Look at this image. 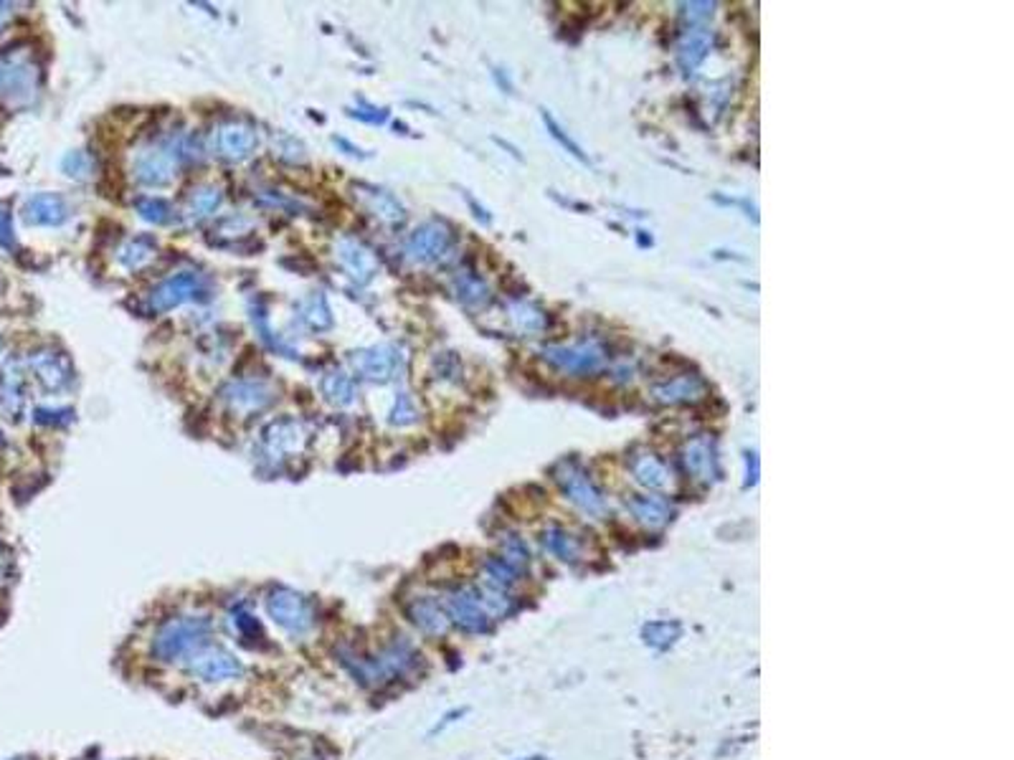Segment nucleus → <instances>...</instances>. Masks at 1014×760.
<instances>
[{
	"label": "nucleus",
	"instance_id": "2",
	"mask_svg": "<svg viewBox=\"0 0 1014 760\" xmlns=\"http://www.w3.org/2000/svg\"><path fill=\"white\" fill-rule=\"evenodd\" d=\"M342 665L353 672V677L363 685H383L389 679L403 677L416 665V649L406 639L389 644L373 659H355L350 654H340Z\"/></svg>",
	"mask_w": 1014,
	"mask_h": 760
},
{
	"label": "nucleus",
	"instance_id": "18",
	"mask_svg": "<svg viewBox=\"0 0 1014 760\" xmlns=\"http://www.w3.org/2000/svg\"><path fill=\"white\" fill-rule=\"evenodd\" d=\"M355 198L366 205L368 214L378 218L380 224H386V226H399L403 218H406L403 205L399 203L396 195H390L389 190L360 183V185H355Z\"/></svg>",
	"mask_w": 1014,
	"mask_h": 760
},
{
	"label": "nucleus",
	"instance_id": "52",
	"mask_svg": "<svg viewBox=\"0 0 1014 760\" xmlns=\"http://www.w3.org/2000/svg\"><path fill=\"white\" fill-rule=\"evenodd\" d=\"M522 760H545V758H522Z\"/></svg>",
	"mask_w": 1014,
	"mask_h": 760
},
{
	"label": "nucleus",
	"instance_id": "15",
	"mask_svg": "<svg viewBox=\"0 0 1014 760\" xmlns=\"http://www.w3.org/2000/svg\"><path fill=\"white\" fill-rule=\"evenodd\" d=\"M335 256H338L342 269L350 274V279H355L358 285H368L378 274L376 254L355 238H340L338 246H335Z\"/></svg>",
	"mask_w": 1014,
	"mask_h": 760
},
{
	"label": "nucleus",
	"instance_id": "5",
	"mask_svg": "<svg viewBox=\"0 0 1014 760\" xmlns=\"http://www.w3.org/2000/svg\"><path fill=\"white\" fill-rule=\"evenodd\" d=\"M542 360L563 373L581 375V373H596L602 368L606 353L596 340H586L578 345H548L542 347Z\"/></svg>",
	"mask_w": 1014,
	"mask_h": 760
},
{
	"label": "nucleus",
	"instance_id": "40",
	"mask_svg": "<svg viewBox=\"0 0 1014 760\" xmlns=\"http://www.w3.org/2000/svg\"><path fill=\"white\" fill-rule=\"evenodd\" d=\"M512 320L518 325V330L522 333H538L545 327V315L541 309H535L532 305H515L512 307Z\"/></svg>",
	"mask_w": 1014,
	"mask_h": 760
},
{
	"label": "nucleus",
	"instance_id": "48",
	"mask_svg": "<svg viewBox=\"0 0 1014 760\" xmlns=\"http://www.w3.org/2000/svg\"><path fill=\"white\" fill-rule=\"evenodd\" d=\"M748 459V479H745V485H755V479H758V456H755V452L745 454Z\"/></svg>",
	"mask_w": 1014,
	"mask_h": 760
},
{
	"label": "nucleus",
	"instance_id": "36",
	"mask_svg": "<svg viewBox=\"0 0 1014 760\" xmlns=\"http://www.w3.org/2000/svg\"><path fill=\"white\" fill-rule=\"evenodd\" d=\"M474 594H477V598H480V604H482L484 614L490 618H500V616H507L510 611H512V598L507 595V591H497V588H490V585H482V588H474Z\"/></svg>",
	"mask_w": 1014,
	"mask_h": 760
},
{
	"label": "nucleus",
	"instance_id": "28",
	"mask_svg": "<svg viewBox=\"0 0 1014 760\" xmlns=\"http://www.w3.org/2000/svg\"><path fill=\"white\" fill-rule=\"evenodd\" d=\"M322 395L330 401L332 405H350L355 401V383L350 375H345L342 370H330L325 373V378L319 383Z\"/></svg>",
	"mask_w": 1014,
	"mask_h": 760
},
{
	"label": "nucleus",
	"instance_id": "11",
	"mask_svg": "<svg viewBox=\"0 0 1014 760\" xmlns=\"http://www.w3.org/2000/svg\"><path fill=\"white\" fill-rule=\"evenodd\" d=\"M447 616L451 624H457L460 629L470 631V634H484L490 629V621L492 618L484 614L480 598L474 594V588H457L447 595Z\"/></svg>",
	"mask_w": 1014,
	"mask_h": 760
},
{
	"label": "nucleus",
	"instance_id": "46",
	"mask_svg": "<svg viewBox=\"0 0 1014 760\" xmlns=\"http://www.w3.org/2000/svg\"><path fill=\"white\" fill-rule=\"evenodd\" d=\"M13 226H11V215H8V211H3L0 208V246H13Z\"/></svg>",
	"mask_w": 1014,
	"mask_h": 760
},
{
	"label": "nucleus",
	"instance_id": "30",
	"mask_svg": "<svg viewBox=\"0 0 1014 760\" xmlns=\"http://www.w3.org/2000/svg\"><path fill=\"white\" fill-rule=\"evenodd\" d=\"M454 289H457V297L467 305V307H484L490 302V286L484 279H480L472 272H461L454 279Z\"/></svg>",
	"mask_w": 1014,
	"mask_h": 760
},
{
	"label": "nucleus",
	"instance_id": "21",
	"mask_svg": "<svg viewBox=\"0 0 1014 760\" xmlns=\"http://www.w3.org/2000/svg\"><path fill=\"white\" fill-rule=\"evenodd\" d=\"M406 616L411 618L413 626H419L424 634H431V636L444 634L449 629V624H451L447 616V608L441 606L437 598H431V595L413 598L411 604L406 606Z\"/></svg>",
	"mask_w": 1014,
	"mask_h": 760
},
{
	"label": "nucleus",
	"instance_id": "47",
	"mask_svg": "<svg viewBox=\"0 0 1014 760\" xmlns=\"http://www.w3.org/2000/svg\"><path fill=\"white\" fill-rule=\"evenodd\" d=\"M464 713H467V710H451V713L444 715V717H441V723H437L434 727H431V735H437V733H441L444 727H449L451 723H457V717H461Z\"/></svg>",
	"mask_w": 1014,
	"mask_h": 760
},
{
	"label": "nucleus",
	"instance_id": "37",
	"mask_svg": "<svg viewBox=\"0 0 1014 760\" xmlns=\"http://www.w3.org/2000/svg\"><path fill=\"white\" fill-rule=\"evenodd\" d=\"M135 208H137V214H140L147 224H155V226L170 224V218H173V208H170V203L163 201V198H153V195L137 198V201H135Z\"/></svg>",
	"mask_w": 1014,
	"mask_h": 760
},
{
	"label": "nucleus",
	"instance_id": "50",
	"mask_svg": "<svg viewBox=\"0 0 1014 760\" xmlns=\"http://www.w3.org/2000/svg\"><path fill=\"white\" fill-rule=\"evenodd\" d=\"M8 563H11V560H8V550H5V545L0 543V575L8 570Z\"/></svg>",
	"mask_w": 1014,
	"mask_h": 760
},
{
	"label": "nucleus",
	"instance_id": "44",
	"mask_svg": "<svg viewBox=\"0 0 1014 760\" xmlns=\"http://www.w3.org/2000/svg\"><path fill=\"white\" fill-rule=\"evenodd\" d=\"M71 418H74V414H71L69 408H38L35 411V421L38 424H56V426H64V424H69Z\"/></svg>",
	"mask_w": 1014,
	"mask_h": 760
},
{
	"label": "nucleus",
	"instance_id": "43",
	"mask_svg": "<svg viewBox=\"0 0 1014 760\" xmlns=\"http://www.w3.org/2000/svg\"><path fill=\"white\" fill-rule=\"evenodd\" d=\"M713 8H715V3H687L684 18L690 25H708V21L713 18Z\"/></svg>",
	"mask_w": 1014,
	"mask_h": 760
},
{
	"label": "nucleus",
	"instance_id": "27",
	"mask_svg": "<svg viewBox=\"0 0 1014 760\" xmlns=\"http://www.w3.org/2000/svg\"><path fill=\"white\" fill-rule=\"evenodd\" d=\"M155 251H157V244H155L153 236L132 238V241H127V244L117 251V262L122 264V266L132 269V272H137V269H142V266H147V264L153 262Z\"/></svg>",
	"mask_w": 1014,
	"mask_h": 760
},
{
	"label": "nucleus",
	"instance_id": "9",
	"mask_svg": "<svg viewBox=\"0 0 1014 760\" xmlns=\"http://www.w3.org/2000/svg\"><path fill=\"white\" fill-rule=\"evenodd\" d=\"M206 295L203 289V279L198 274L193 272H180L173 274L163 279L160 285L155 286L153 295H150V309L153 312H170V309L186 305L190 299L201 297Z\"/></svg>",
	"mask_w": 1014,
	"mask_h": 760
},
{
	"label": "nucleus",
	"instance_id": "42",
	"mask_svg": "<svg viewBox=\"0 0 1014 760\" xmlns=\"http://www.w3.org/2000/svg\"><path fill=\"white\" fill-rule=\"evenodd\" d=\"M234 626H237V631L244 636V639H257V636L264 639L259 621L251 616V614H247V611H241V608L234 614Z\"/></svg>",
	"mask_w": 1014,
	"mask_h": 760
},
{
	"label": "nucleus",
	"instance_id": "25",
	"mask_svg": "<svg viewBox=\"0 0 1014 760\" xmlns=\"http://www.w3.org/2000/svg\"><path fill=\"white\" fill-rule=\"evenodd\" d=\"M626 507L632 510L639 523L647 525L652 530H660L673 520V505L657 495H637V497L626 499Z\"/></svg>",
	"mask_w": 1014,
	"mask_h": 760
},
{
	"label": "nucleus",
	"instance_id": "45",
	"mask_svg": "<svg viewBox=\"0 0 1014 760\" xmlns=\"http://www.w3.org/2000/svg\"><path fill=\"white\" fill-rule=\"evenodd\" d=\"M350 117L363 119V122H370V125H383L389 119V112L386 109L370 107V105H360L358 109H350Z\"/></svg>",
	"mask_w": 1014,
	"mask_h": 760
},
{
	"label": "nucleus",
	"instance_id": "31",
	"mask_svg": "<svg viewBox=\"0 0 1014 760\" xmlns=\"http://www.w3.org/2000/svg\"><path fill=\"white\" fill-rule=\"evenodd\" d=\"M683 636V626L677 621H649L642 629V639L652 649H670Z\"/></svg>",
	"mask_w": 1014,
	"mask_h": 760
},
{
	"label": "nucleus",
	"instance_id": "41",
	"mask_svg": "<svg viewBox=\"0 0 1014 760\" xmlns=\"http://www.w3.org/2000/svg\"><path fill=\"white\" fill-rule=\"evenodd\" d=\"M389 421L393 424V426H409V424H416V421H419V408H416V404H413V398L409 395V393H399L396 404H393V408H390Z\"/></svg>",
	"mask_w": 1014,
	"mask_h": 760
},
{
	"label": "nucleus",
	"instance_id": "14",
	"mask_svg": "<svg viewBox=\"0 0 1014 760\" xmlns=\"http://www.w3.org/2000/svg\"><path fill=\"white\" fill-rule=\"evenodd\" d=\"M31 370L46 391H64L74 380V365L61 350H38L31 357Z\"/></svg>",
	"mask_w": 1014,
	"mask_h": 760
},
{
	"label": "nucleus",
	"instance_id": "39",
	"mask_svg": "<svg viewBox=\"0 0 1014 760\" xmlns=\"http://www.w3.org/2000/svg\"><path fill=\"white\" fill-rule=\"evenodd\" d=\"M61 170L66 173V175H71V178H89L92 175V170H95V160H92V155L84 153V150H74V153H69L64 160H61Z\"/></svg>",
	"mask_w": 1014,
	"mask_h": 760
},
{
	"label": "nucleus",
	"instance_id": "34",
	"mask_svg": "<svg viewBox=\"0 0 1014 760\" xmlns=\"http://www.w3.org/2000/svg\"><path fill=\"white\" fill-rule=\"evenodd\" d=\"M484 585H490V588H497V591H507V588H512L515 583H518V570L512 568L510 563H505V560L500 558H487L484 560Z\"/></svg>",
	"mask_w": 1014,
	"mask_h": 760
},
{
	"label": "nucleus",
	"instance_id": "26",
	"mask_svg": "<svg viewBox=\"0 0 1014 760\" xmlns=\"http://www.w3.org/2000/svg\"><path fill=\"white\" fill-rule=\"evenodd\" d=\"M632 475L647 489H664L670 485V472L654 454H637L632 459Z\"/></svg>",
	"mask_w": 1014,
	"mask_h": 760
},
{
	"label": "nucleus",
	"instance_id": "8",
	"mask_svg": "<svg viewBox=\"0 0 1014 760\" xmlns=\"http://www.w3.org/2000/svg\"><path fill=\"white\" fill-rule=\"evenodd\" d=\"M451 228L441 221H426L419 228H413V234L406 241V256L416 264H431L439 262L449 249H451Z\"/></svg>",
	"mask_w": 1014,
	"mask_h": 760
},
{
	"label": "nucleus",
	"instance_id": "1",
	"mask_svg": "<svg viewBox=\"0 0 1014 760\" xmlns=\"http://www.w3.org/2000/svg\"><path fill=\"white\" fill-rule=\"evenodd\" d=\"M211 644V621L206 616L166 618L153 636V656L157 662H186L188 656Z\"/></svg>",
	"mask_w": 1014,
	"mask_h": 760
},
{
	"label": "nucleus",
	"instance_id": "7",
	"mask_svg": "<svg viewBox=\"0 0 1014 760\" xmlns=\"http://www.w3.org/2000/svg\"><path fill=\"white\" fill-rule=\"evenodd\" d=\"M176 165L177 155L173 150L170 140H167L163 145L142 147L140 153L135 155V160H132V175H135L137 183L147 185V188H163L176 175Z\"/></svg>",
	"mask_w": 1014,
	"mask_h": 760
},
{
	"label": "nucleus",
	"instance_id": "19",
	"mask_svg": "<svg viewBox=\"0 0 1014 760\" xmlns=\"http://www.w3.org/2000/svg\"><path fill=\"white\" fill-rule=\"evenodd\" d=\"M652 395H654L660 404H670V405L695 404V401H700V398L708 395V383L700 378V375H690V373H687V375L667 380V383H662V385H654V388H652Z\"/></svg>",
	"mask_w": 1014,
	"mask_h": 760
},
{
	"label": "nucleus",
	"instance_id": "51",
	"mask_svg": "<svg viewBox=\"0 0 1014 760\" xmlns=\"http://www.w3.org/2000/svg\"><path fill=\"white\" fill-rule=\"evenodd\" d=\"M8 8H11V5H5V3H0V25L5 24V18H8V13H11V11H8Z\"/></svg>",
	"mask_w": 1014,
	"mask_h": 760
},
{
	"label": "nucleus",
	"instance_id": "3",
	"mask_svg": "<svg viewBox=\"0 0 1014 760\" xmlns=\"http://www.w3.org/2000/svg\"><path fill=\"white\" fill-rule=\"evenodd\" d=\"M267 614L269 618L292 636H305L307 631L312 629L315 618H312V606L305 595L297 594L292 588H271L267 595Z\"/></svg>",
	"mask_w": 1014,
	"mask_h": 760
},
{
	"label": "nucleus",
	"instance_id": "13",
	"mask_svg": "<svg viewBox=\"0 0 1014 760\" xmlns=\"http://www.w3.org/2000/svg\"><path fill=\"white\" fill-rule=\"evenodd\" d=\"M35 66L21 59H0V96L28 102L35 95Z\"/></svg>",
	"mask_w": 1014,
	"mask_h": 760
},
{
	"label": "nucleus",
	"instance_id": "49",
	"mask_svg": "<svg viewBox=\"0 0 1014 760\" xmlns=\"http://www.w3.org/2000/svg\"><path fill=\"white\" fill-rule=\"evenodd\" d=\"M464 198H467V203H470V205H472L474 215H477V218H480V221H482V224H490V221H492V215L487 214V211H484L482 205H477V201H474L472 195H464Z\"/></svg>",
	"mask_w": 1014,
	"mask_h": 760
},
{
	"label": "nucleus",
	"instance_id": "32",
	"mask_svg": "<svg viewBox=\"0 0 1014 760\" xmlns=\"http://www.w3.org/2000/svg\"><path fill=\"white\" fill-rule=\"evenodd\" d=\"M221 201H224V195L216 185H198L188 198V218L190 221H201L206 215L216 214Z\"/></svg>",
	"mask_w": 1014,
	"mask_h": 760
},
{
	"label": "nucleus",
	"instance_id": "20",
	"mask_svg": "<svg viewBox=\"0 0 1014 760\" xmlns=\"http://www.w3.org/2000/svg\"><path fill=\"white\" fill-rule=\"evenodd\" d=\"M710 46H713V31L708 25H687L683 38H680V46H677L680 69L684 74L695 72L697 66L703 64V59L708 56Z\"/></svg>",
	"mask_w": 1014,
	"mask_h": 760
},
{
	"label": "nucleus",
	"instance_id": "29",
	"mask_svg": "<svg viewBox=\"0 0 1014 760\" xmlns=\"http://www.w3.org/2000/svg\"><path fill=\"white\" fill-rule=\"evenodd\" d=\"M297 309H299V317H302L312 330H328V327H332L330 305H328V299H325L322 292H312L309 297H305L299 305H297Z\"/></svg>",
	"mask_w": 1014,
	"mask_h": 760
},
{
	"label": "nucleus",
	"instance_id": "4",
	"mask_svg": "<svg viewBox=\"0 0 1014 760\" xmlns=\"http://www.w3.org/2000/svg\"><path fill=\"white\" fill-rule=\"evenodd\" d=\"M553 475L555 482L563 489V495L576 505L578 510H583L591 517H603L606 515L603 495L596 489V485L591 482V476L576 462L563 459L561 464H555Z\"/></svg>",
	"mask_w": 1014,
	"mask_h": 760
},
{
	"label": "nucleus",
	"instance_id": "35",
	"mask_svg": "<svg viewBox=\"0 0 1014 760\" xmlns=\"http://www.w3.org/2000/svg\"><path fill=\"white\" fill-rule=\"evenodd\" d=\"M541 117H542V125H545V130H548V135L553 137L555 143L561 145V147H563V150H566L571 157H576L578 163L589 165V155L583 153V150H581V145H578L576 140H573V137H571V135H568V132L563 130V127H561L558 122H555V117L551 115V112H548V109H541Z\"/></svg>",
	"mask_w": 1014,
	"mask_h": 760
},
{
	"label": "nucleus",
	"instance_id": "33",
	"mask_svg": "<svg viewBox=\"0 0 1014 760\" xmlns=\"http://www.w3.org/2000/svg\"><path fill=\"white\" fill-rule=\"evenodd\" d=\"M542 545L551 555H555L558 560H566V563L576 560L578 553H581L576 537L566 530H561V527H551L548 533L542 535Z\"/></svg>",
	"mask_w": 1014,
	"mask_h": 760
},
{
	"label": "nucleus",
	"instance_id": "38",
	"mask_svg": "<svg viewBox=\"0 0 1014 760\" xmlns=\"http://www.w3.org/2000/svg\"><path fill=\"white\" fill-rule=\"evenodd\" d=\"M500 558L510 563L518 573H522V570L528 568V563H531V550H528V545L520 540L518 535H507L505 540H502V555Z\"/></svg>",
	"mask_w": 1014,
	"mask_h": 760
},
{
	"label": "nucleus",
	"instance_id": "12",
	"mask_svg": "<svg viewBox=\"0 0 1014 760\" xmlns=\"http://www.w3.org/2000/svg\"><path fill=\"white\" fill-rule=\"evenodd\" d=\"M353 368L358 370V375L366 380H378V383H386L393 378V373L401 363L399 355V347L396 345H373L366 350H358L353 353Z\"/></svg>",
	"mask_w": 1014,
	"mask_h": 760
},
{
	"label": "nucleus",
	"instance_id": "6",
	"mask_svg": "<svg viewBox=\"0 0 1014 760\" xmlns=\"http://www.w3.org/2000/svg\"><path fill=\"white\" fill-rule=\"evenodd\" d=\"M188 672L201 682H228V679H238L244 675V665L237 654L228 652L224 646H216V644H206L203 649L193 654L186 659Z\"/></svg>",
	"mask_w": 1014,
	"mask_h": 760
},
{
	"label": "nucleus",
	"instance_id": "17",
	"mask_svg": "<svg viewBox=\"0 0 1014 760\" xmlns=\"http://www.w3.org/2000/svg\"><path fill=\"white\" fill-rule=\"evenodd\" d=\"M71 215L69 203L59 193H38L24 205V221L28 226H61Z\"/></svg>",
	"mask_w": 1014,
	"mask_h": 760
},
{
	"label": "nucleus",
	"instance_id": "16",
	"mask_svg": "<svg viewBox=\"0 0 1014 760\" xmlns=\"http://www.w3.org/2000/svg\"><path fill=\"white\" fill-rule=\"evenodd\" d=\"M221 398L234 411L251 414V411L267 408L274 401V388H271L269 383H264V380H234V383H228L224 391H221Z\"/></svg>",
	"mask_w": 1014,
	"mask_h": 760
},
{
	"label": "nucleus",
	"instance_id": "23",
	"mask_svg": "<svg viewBox=\"0 0 1014 760\" xmlns=\"http://www.w3.org/2000/svg\"><path fill=\"white\" fill-rule=\"evenodd\" d=\"M305 441V426L299 421H295V418H279V421H274V424L264 428V444L274 454L302 452Z\"/></svg>",
	"mask_w": 1014,
	"mask_h": 760
},
{
	"label": "nucleus",
	"instance_id": "22",
	"mask_svg": "<svg viewBox=\"0 0 1014 760\" xmlns=\"http://www.w3.org/2000/svg\"><path fill=\"white\" fill-rule=\"evenodd\" d=\"M683 462L687 472L700 479V482H715L718 479V459H715V446L713 441L700 436L693 439L683 452Z\"/></svg>",
	"mask_w": 1014,
	"mask_h": 760
},
{
	"label": "nucleus",
	"instance_id": "24",
	"mask_svg": "<svg viewBox=\"0 0 1014 760\" xmlns=\"http://www.w3.org/2000/svg\"><path fill=\"white\" fill-rule=\"evenodd\" d=\"M24 385L25 378L24 370H21V363L8 360V365L3 368V375H0V404H3V411L11 418H18L21 411H24Z\"/></svg>",
	"mask_w": 1014,
	"mask_h": 760
},
{
	"label": "nucleus",
	"instance_id": "10",
	"mask_svg": "<svg viewBox=\"0 0 1014 760\" xmlns=\"http://www.w3.org/2000/svg\"><path fill=\"white\" fill-rule=\"evenodd\" d=\"M213 147L224 160L241 163L259 147V132L248 122H224L213 135Z\"/></svg>",
	"mask_w": 1014,
	"mask_h": 760
}]
</instances>
